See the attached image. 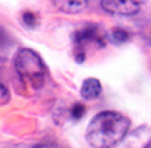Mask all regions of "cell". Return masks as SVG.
I'll use <instances>...</instances> for the list:
<instances>
[{"mask_svg": "<svg viewBox=\"0 0 151 148\" xmlns=\"http://www.w3.org/2000/svg\"><path fill=\"white\" fill-rule=\"evenodd\" d=\"M129 118L118 112H101L86 126L85 138L91 148H116L129 131Z\"/></svg>", "mask_w": 151, "mask_h": 148, "instance_id": "cell-1", "label": "cell"}, {"mask_svg": "<svg viewBox=\"0 0 151 148\" xmlns=\"http://www.w3.org/2000/svg\"><path fill=\"white\" fill-rule=\"evenodd\" d=\"M17 75L33 88H40L47 78V67L40 55L32 48H20L14 58Z\"/></svg>", "mask_w": 151, "mask_h": 148, "instance_id": "cell-2", "label": "cell"}, {"mask_svg": "<svg viewBox=\"0 0 151 148\" xmlns=\"http://www.w3.org/2000/svg\"><path fill=\"white\" fill-rule=\"evenodd\" d=\"M73 45H75V58L76 62L85 60V50L88 45H96L103 48L106 45V33L100 28L98 23H86L85 27L78 28L73 33Z\"/></svg>", "mask_w": 151, "mask_h": 148, "instance_id": "cell-3", "label": "cell"}, {"mask_svg": "<svg viewBox=\"0 0 151 148\" xmlns=\"http://www.w3.org/2000/svg\"><path fill=\"white\" fill-rule=\"evenodd\" d=\"M145 0H101V9L111 15L133 17L139 14Z\"/></svg>", "mask_w": 151, "mask_h": 148, "instance_id": "cell-4", "label": "cell"}, {"mask_svg": "<svg viewBox=\"0 0 151 148\" xmlns=\"http://www.w3.org/2000/svg\"><path fill=\"white\" fill-rule=\"evenodd\" d=\"M53 7L62 14L75 15L88 7V0H52Z\"/></svg>", "mask_w": 151, "mask_h": 148, "instance_id": "cell-5", "label": "cell"}, {"mask_svg": "<svg viewBox=\"0 0 151 148\" xmlns=\"http://www.w3.org/2000/svg\"><path fill=\"white\" fill-rule=\"evenodd\" d=\"M80 93H81V98L85 100H95L100 97L101 93V83L98 78H93L90 77L81 83V88H80Z\"/></svg>", "mask_w": 151, "mask_h": 148, "instance_id": "cell-6", "label": "cell"}, {"mask_svg": "<svg viewBox=\"0 0 151 148\" xmlns=\"http://www.w3.org/2000/svg\"><path fill=\"white\" fill-rule=\"evenodd\" d=\"M131 38V35H129V32H126L124 28H113L111 30V40L115 42V43H126V42Z\"/></svg>", "mask_w": 151, "mask_h": 148, "instance_id": "cell-7", "label": "cell"}, {"mask_svg": "<svg viewBox=\"0 0 151 148\" xmlns=\"http://www.w3.org/2000/svg\"><path fill=\"white\" fill-rule=\"evenodd\" d=\"M85 112H86V108H85L83 103H75L70 110V115H71L73 120H80V118L85 115Z\"/></svg>", "mask_w": 151, "mask_h": 148, "instance_id": "cell-8", "label": "cell"}, {"mask_svg": "<svg viewBox=\"0 0 151 148\" xmlns=\"http://www.w3.org/2000/svg\"><path fill=\"white\" fill-rule=\"evenodd\" d=\"M22 20L25 22V25H27V27L32 28V27H35V25H37V20H38V18H37V15L33 14V12H23Z\"/></svg>", "mask_w": 151, "mask_h": 148, "instance_id": "cell-9", "label": "cell"}, {"mask_svg": "<svg viewBox=\"0 0 151 148\" xmlns=\"http://www.w3.org/2000/svg\"><path fill=\"white\" fill-rule=\"evenodd\" d=\"M9 100H10V92H9V88L5 87L4 82L0 80V105L9 103Z\"/></svg>", "mask_w": 151, "mask_h": 148, "instance_id": "cell-10", "label": "cell"}, {"mask_svg": "<svg viewBox=\"0 0 151 148\" xmlns=\"http://www.w3.org/2000/svg\"><path fill=\"white\" fill-rule=\"evenodd\" d=\"M35 148H60V147L55 145V143H43V145H38V147H35Z\"/></svg>", "mask_w": 151, "mask_h": 148, "instance_id": "cell-11", "label": "cell"}, {"mask_svg": "<svg viewBox=\"0 0 151 148\" xmlns=\"http://www.w3.org/2000/svg\"><path fill=\"white\" fill-rule=\"evenodd\" d=\"M145 148H151V142H150V143H148V145H146V147H145Z\"/></svg>", "mask_w": 151, "mask_h": 148, "instance_id": "cell-12", "label": "cell"}]
</instances>
